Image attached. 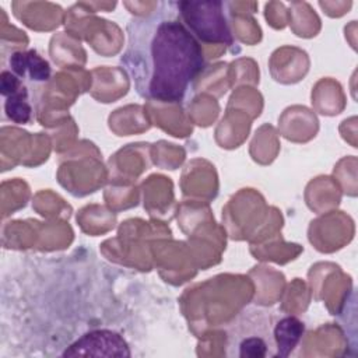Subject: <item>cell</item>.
<instances>
[{"label":"cell","instance_id":"8992f818","mask_svg":"<svg viewBox=\"0 0 358 358\" xmlns=\"http://www.w3.org/2000/svg\"><path fill=\"white\" fill-rule=\"evenodd\" d=\"M34 94L32 88L25 87L21 91L10 95L4 101L6 116L17 123L27 124L34 119Z\"/></svg>","mask_w":358,"mask_h":358},{"label":"cell","instance_id":"7a4b0ae2","mask_svg":"<svg viewBox=\"0 0 358 358\" xmlns=\"http://www.w3.org/2000/svg\"><path fill=\"white\" fill-rule=\"evenodd\" d=\"M281 313L280 310L262 306L243 309L227 327V355L239 358H277V323Z\"/></svg>","mask_w":358,"mask_h":358},{"label":"cell","instance_id":"277c9868","mask_svg":"<svg viewBox=\"0 0 358 358\" xmlns=\"http://www.w3.org/2000/svg\"><path fill=\"white\" fill-rule=\"evenodd\" d=\"M63 357H130V348L126 340L109 329H96L87 331L70 347Z\"/></svg>","mask_w":358,"mask_h":358},{"label":"cell","instance_id":"6da1fadb","mask_svg":"<svg viewBox=\"0 0 358 358\" xmlns=\"http://www.w3.org/2000/svg\"><path fill=\"white\" fill-rule=\"evenodd\" d=\"M130 21L120 57L136 92L148 101L182 102L206 69L201 42L183 24L176 3Z\"/></svg>","mask_w":358,"mask_h":358},{"label":"cell","instance_id":"5b68a950","mask_svg":"<svg viewBox=\"0 0 358 358\" xmlns=\"http://www.w3.org/2000/svg\"><path fill=\"white\" fill-rule=\"evenodd\" d=\"M10 70L24 81L38 87L49 81L52 69L48 60H45L36 50H17L8 57Z\"/></svg>","mask_w":358,"mask_h":358},{"label":"cell","instance_id":"3957f363","mask_svg":"<svg viewBox=\"0 0 358 358\" xmlns=\"http://www.w3.org/2000/svg\"><path fill=\"white\" fill-rule=\"evenodd\" d=\"M178 13L189 31L204 43L232 45L234 35L224 1H176Z\"/></svg>","mask_w":358,"mask_h":358}]
</instances>
